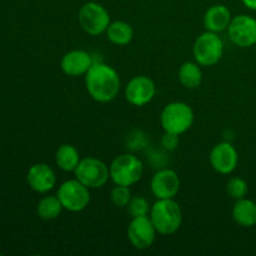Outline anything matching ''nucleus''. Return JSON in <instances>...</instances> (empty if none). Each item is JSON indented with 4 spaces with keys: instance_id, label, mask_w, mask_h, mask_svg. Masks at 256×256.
<instances>
[{
    "instance_id": "obj_4",
    "label": "nucleus",
    "mask_w": 256,
    "mask_h": 256,
    "mask_svg": "<svg viewBox=\"0 0 256 256\" xmlns=\"http://www.w3.org/2000/svg\"><path fill=\"white\" fill-rule=\"evenodd\" d=\"M160 120L165 132L182 135L192 128L194 112L186 102H174L164 108Z\"/></svg>"
},
{
    "instance_id": "obj_21",
    "label": "nucleus",
    "mask_w": 256,
    "mask_h": 256,
    "mask_svg": "<svg viewBox=\"0 0 256 256\" xmlns=\"http://www.w3.org/2000/svg\"><path fill=\"white\" fill-rule=\"evenodd\" d=\"M62 205L58 196H45L38 205V215L44 220H54L62 214Z\"/></svg>"
},
{
    "instance_id": "obj_8",
    "label": "nucleus",
    "mask_w": 256,
    "mask_h": 256,
    "mask_svg": "<svg viewBox=\"0 0 256 256\" xmlns=\"http://www.w3.org/2000/svg\"><path fill=\"white\" fill-rule=\"evenodd\" d=\"M79 24L90 35H99L106 32L110 24V15L102 5L98 2H85L79 10Z\"/></svg>"
},
{
    "instance_id": "obj_7",
    "label": "nucleus",
    "mask_w": 256,
    "mask_h": 256,
    "mask_svg": "<svg viewBox=\"0 0 256 256\" xmlns=\"http://www.w3.org/2000/svg\"><path fill=\"white\" fill-rule=\"evenodd\" d=\"M56 196L59 198L62 208L72 212H82L90 202L89 188L78 179L62 182L58 190Z\"/></svg>"
},
{
    "instance_id": "obj_6",
    "label": "nucleus",
    "mask_w": 256,
    "mask_h": 256,
    "mask_svg": "<svg viewBox=\"0 0 256 256\" xmlns=\"http://www.w3.org/2000/svg\"><path fill=\"white\" fill-rule=\"evenodd\" d=\"M75 178L89 189H98L106 184L110 172L105 162L96 158H85L80 160L74 170Z\"/></svg>"
},
{
    "instance_id": "obj_20",
    "label": "nucleus",
    "mask_w": 256,
    "mask_h": 256,
    "mask_svg": "<svg viewBox=\"0 0 256 256\" xmlns=\"http://www.w3.org/2000/svg\"><path fill=\"white\" fill-rule=\"evenodd\" d=\"M179 80L182 86L188 89H196L202 82V72L198 62H186L180 66Z\"/></svg>"
},
{
    "instance_id": "obj_11",
    "label": "nucleus",
    "mask_w": 256,
    "mask_h": 256,
    "mask_svg": "<svg viewBox=\"0 0 256 256\" xmlns=\"http://www.w3.org/2000/svg\"><path fill=\"white\" fill-rule=\"evenodd\" d=\"M155 92L156 88L154 82L145 75L132 78L125 88V98L135 106H144L149 104L154 99Z\"/></svg>"
},
{
    "instance_id": "obj_22",
    "label": "nucleus",
    "mask_w": 256,
    "mask_h": 256,
    "mask_svg": "<svg viewBox=\"0 0 256 256\" xmlns=\"http://www.w3.org/2000/svg\"><path fill=\"white\" fill-rule=\"evenodd\" d=\"M226 192L232 199L239 200L246 196L248 192H249V186H248V182L242 178H232L228 182Z\"/></svg>"
},
{
    "instance_id": "obj_1",
    "label": "nucleus",
    "mask_w": 256,
    "mask_h": 256,
    "mask_svg": "<svg viewBox=\"0 0 256 256\" xmlns=\"http://www.w3.org/2000/svg\"><path fill=\"white\" fill-rule=\"evenodd\" d=\"M85 85L90 96L99 102H109L120 90V78L116 70L102 62H94L85 74Z\"/></svg>"
},
{
    "instance_id": "obj_3",
    "label": "nucleus",
    "mask_w": 256,
    "mask_h": 256,
    "mask_svg": "<svg viewBox=\"0 0 256 256\" xmlns=\"http://www.w3.org/2000/svg\"><path fill=\"white\" fill-rule=\"evenodd\" d=\"M109 172L115 185L132 186L142 179L144 166L139 158L132 154H122L112 160Z\"/></svg>"
},
{
    "instance_id": "obj_16",
    "label": "nucleus",
    "mask_w": 256,
    "mask_h": 256,
    "mask_svg": "<svg viewBox=\"0 0 256 256\" xmlns=\"http://www.w3.org/2000/svg\"><path fill=\"white\" fill-rule=\"evenodd\" d=\"M232 12L225 5H212L204 15V26L208 32H222L229 28Z\"/></svg>"
},
{
    "instance_id": "obj_24",
    "label": "nucleus",
    "mask_w": 256,
    "mask_h": 256,
    "mask_svg": "<svg viewBox=\"0 0 256 256\" xmlns=\"http://www.w3.org/2000/svg\"><path fill=\"white\" fill-rule=\"evenodd\" d=\"M110 199H112V202L115 206L125 208L128 206L130 199H132V192H130L129 186H125V185H116V186L112 190Z\"/></svg>"
},
{
    "instance_id": "obj_23",
    "label": "nucleus",
    "mask_w": 256,
    "mask_h": 256,
    "mask_svg": "<svg viewBox=\"0 0 256 256\" xmlns=\"http://www.w3.org/2000/svg\"><path fill=\"white\" fill-rule=\"evenodd\" d=\"M128 212L132 218L146 216L150 212L149 202L142 196H132L128 204Z\"/></svg>"
},
{
    "instance_id": "obj_12",
    "label": "nucleus",
    "mask_w": 256,
    "mask_h": 256,
    "mask_svg": "<svg viewBox=\"0 0 256 256\" xmlns=\"http://www.w3.org/2000/svg\"><path fill=\"white\" fill-rule=\"evenodd\" d=\"M152 192L156 199H174L179 192V175L172 169L159 170L152 179Z\"/></svg>"
},
{
    "instance_id": "obj_26",
    "label": "nucleus",
    "mask_w": 256,
    "mask_h": 256,
    "mask_svg": "<svg viewBox=\"0 0 256 256\" xmlns=\"http://www.w3.org/2000/svg\"><path fill=\"white\" fill-rule=\"evenodd\" d=\"M244 5L252 10H256V0H242Z\"/></svg>"
},
{
    "instance_id": "obj_14",
    "label": "nucleus",
    "mask_w": 256,
    "mask_h": 256,
    "mask_svg": "<svg viewBox=\"0 0 256 256\" xmlns=\"http://www.w3.org/2000/svg\"><path fill=\"white\" fill-rule=\"evenodd\" d=\"M92 64L94 62L89 52L85 50H72L62 56L60 66L64 74L69 76H80L86 74Z\"/></svg>"
},
{
    "instance_id": "obj_18",
    "label": "nucleus",
    "mask_w": 256,
    "mask_h": 256,
    "mask_svg": "<svg viewBox=\"0 0 256 256\" xmlns=\"http://www.w3.org/2000/svg\"><path fill=\"white\" fill-rule=\"evenodd\" d=\"M80 154L76 148L70 144H64L58 149L55 162L64 172H74L80 162Z\"/></svg>"
},
{
    "instance_id": "obj_5",
    "label": "nucleus",
    "mask_w": 256,
    "mask_h": 256,
    "mask_svg": "<svg viewBox=\"0 0 256 256\" xmlns=\"http://www.w3.org/2000/svg\"><path fill=\"white\" fill-rule=\"evenodd\" d=\"M224 52V44L216 32H205L195 40L194 58L196 62L202 66H212L219 62Z\"/></svg>"
},
{
    "instance_id": "obj_17",
    "label": "nucleus",
    "mask_w": 256,
    "mask_h": 256,
    "mask_svg": "<svg viewBox=\"0 0 256 256\" xmlns=\"http://www.w3.org/2000/svg\"><path fill=\"white\" fill-rule=\"evenodd\" d=\"M232 219L240 226H254L256 225V202L245 198L236 200L232 208Z\"/></svg>"
},
{
    "instance_id": "obj_19",
    "label": "nucleus",
    "mask_w": 256,
    "mask_h": 256,
    "mask_svg": "<svg viewBox=\"0 0 256 256\" xmlns=\"http://www.w3.org/2000/svg\"><path fill=\"white\" fill-rule=\"evenodd\" d=\"M106 36L112 44L126 45L134 38V30L125 22H112L108 26Z\"/></svg>"
},
{
    "instance_id": "obj_2",
    "label": "nucleus",
    "mask_w": 256,
    "mask_h": 256,
    "mask_svg": "<svg viewBox=\"0 0 256 256\" xmlns=\"http://www.w3.org/2000/svg\"><path fill=\"white\" fill-rule=\"evenodd\" d=\"M150 219L159 234H174L182 226V209L175 200L158 199L150 209Z\"/></svg>"
},
{
    "instance_id": "obj_9",
    "label": "nucleus",
    "mask_w": 256,
    "mask_h": 256,
    "mask_svg": "<svg viewBox=\"0 0 256 256\" xmlns=\"http://www.w3.org/2000/svg\"><path fill=\"white\" fill-rule=\"evenodd\" d=\"M229 36L235 45L250 48L256 44V19L249 15H238L230 22Z\"/></svg>"
},
{
    "instance_id": "obj_25",
    "label": "nucleus",
    "mask_w": 256,
    "mask_h": 256,
    "mask_svg": "<svg viewBox=\"0 0 256 256\" xmlns=\"http://www.w3.org/2000/svg\"><path fill=\"white\" fill-rule=\"evenodd\" d=\"M162 144L166 150H175L179 145V135L165 132L162 138Z\"/></svg>"
},
{
    "instance_id": "obj_10",
    "label": "nucleus",
    "mask_w": 256,
    "mask_h": 256,
    "mask_svg": "<svg viewBox=\"0 0 256 256\" xmlns=\"http://www.w3.org/2000/svg\"><path fill=\"white\" fill-rule=\"evenodd\" d=\"M156 232L150 216L132 218L128 226V239L136 249L144 250L154 244Z\"/></svg>"
},
{
    "instance_id": "obj_15",
    "label": "nucleus",
    "mask_w": 256,
    "mask_h": 256,
    "mask_svg": "<svg viewBox=\"0 0 256 256\" xmlns=\"http://www.w3.org/2000/svg\"><path fill=\"white\" fill-rule=\"evenodd\" d=\"M28 184L34 192H48L55 186L56 182V176L55 172L49 165L39 164L32 165L28 172Z\"/></svg>"
},
{
    "instance_id": "obj_13",
    "label": "nucleus",
    "mask_w": 256,
    "mask_h": 256,
    "mask_svg": "<svg viewBox=\"0 0 256 256\" xmlns=\"http://www.w3.org/2000/svg\"><path fill=\"white\" fill-rule=\"evenodd\" d=\"M239 155L230 142H220L210 152V164L220 174H230L238 166Z\"/></svg>"
}]
</instances>
